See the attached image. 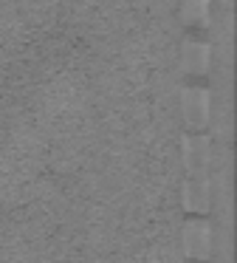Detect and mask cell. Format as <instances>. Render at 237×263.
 <instances>
[{
    "instance_id": "cell-1",
    "label": "cell",
    "mask_w": 237,
    "mask_h": 263,
    "mask_svg": "<svg viewBox=\"0 0 237 263\" xmlns=\"http://www.w3.org/2000/svg\"><path fill=\"white\" fill-rule=\"evenodd\" d=\"M181 114L189 127H209L212 122V93L206 88L189 85L181 91Z\"/></svg>"
},
{
    "instance_id": "cell-2",
    "label": "cell",
    "mask_w": 237,
    "mask_h": 263,
    "mask_svg": "<svg viewBox=\"0 0 237 263\" xmlns=\"http://www.w3.org/2000/svg\"><path fill=\"white\" fill-rule=\"evenodd\" d=\"M184 252L195 260H209L214 252V229L209 221H192L184 223Z\"/></svg>"
},
{
    "instance_id": "cell-3",
    "label": "cell",
    "mask_w": 237,
    "mask_h": 263,
    "mask_svg": "<svg viewBox=\"0 0 237 263\" xmlns=\"http://www.w3.org/2000/svg\"><path fill=\"white\" fill-rule=\"evenodd\" d=\"M184 164L192 176H206L212 167V142L206 136H184Z\"/></svg>"
},
{
    "instance_id": "cell-4",
    "label": "cell",
    "mask_w": 237,
    "mask_h": 263,
    "mask_svg": "<svg viewBox=\"0 0 237 263\" xmlns=\"http://www.w3.org/2000/svg\"><path fill=\"white\" fill-rule=\"evenodd\" d=\"M181 65L189 74H206L212 65V46L201 40H186L181 46Z\"/></svg>"
},
{
    "instance_id": "cell-5",
    "label": "cell",
    "mask_w": 237,
    "mask_h": 263,
    "mask_svg": "<svg viewBox=\"0 0 237 263\" xmlns=\"http://www.w3.org/2000/svg\"><path fill=\"white\" fill-rule=\"evenodd\" d=\"M184 206L189 212H206L212 206V190L206 181H186L184 184Z\"/></svg>"
},
{
    "instance_id": "cell-6",
    "label": "cell",
    "mask_w": 237,
    "mask_h": 263,
    "mask_svg": "<svg viewBox=\"0 0 237 263\" xmlns=\"http://www.w3.org/2000/svg\"><path fill=\"white\" fill-rule=\"evenodd\" d=\"M181 14H184V23L189 26H206L212 14V0H184Z\"/></svg>"
}]
</instances>
